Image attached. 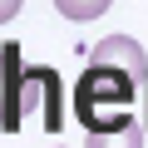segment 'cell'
<instances>
[{"mask_svg":"<svg viewBox=\"0 0 148 148\" xmlns=\"http://www.w3.org/2000/svg\"><path fill=\"white\" fill-rule=\"evenodd\" d=\"M20 104H25V119L40 114V123L49 133H59L64 123V104H59V74L45 69V64H25V89H20Z\"/></svg>","mask_w":148,"mask_h":148,"instance_id":"obj_2","label":"cell"},{"mask_svg":"<svg viewBox=\"0 0 148 148\" xmlns=\"http://www.w3.org/2000/svg\"><path fill=\"white\" fill-rule=\"evenodd\" d=\"M143 123L138 119H123V123H114V128H99V133H89V143L84 148H143Z\"/></svg>","mask_w":148,"mask_h":148,"instance_id":"obj_5","label":"cell"},{"mask_svg":"<svg viewBox=\"0 0 148 148\" xmlns=\"http://www.w3.org/2000/svg\"><path fill=\"white\" fill-rule=\"evenodd\" d=\"M143 84H133L123 69H109V64H89L74 84V119H79L89 133L99 128H114L123 119H133V104H138Z\"/></svg>","mask_w":148,"mask_h":148,"instance_id":"obj_1","label":"cell"},{"mask_svg":"<svg viewBox=\"0 0 148 148\" xmlns=\"http://www.w3.org/2000/svg\"><path fill=\"white\" fill-rule=\"evenodd\" d=\"M20 89H25V64H20V49L5 45L0 49V133H20L25 128Z\"/></svg>","mask_w":148,"mask_h":148,"instance_id":"obj_3","label":"cell"},{"mask_svg":"<svg viewBox=\"0 0 148 148\" xmlns=\"http://www.w3.org/2000/svg\"><path fill=\"white\" fill-rule=\"evenodd\" d=\"M143 99H148V84H143ZM143 128H148V123H143Z\"/></svg>","mask_w":148,"mask_h":148,"instance_id":"obj_8","label":"cell"},{"mask_svg":"<svg viewBox=\"0 0 148 148\" xmlns=\"http://www.w3.org/2000/svg\"><path fill=\"white\" fill-rule=\"evenodd\" d=\"M20 5H25V0H0V25L15 20V15H20Z\"/></svg>","mask_w":148,"mask_h":148,"instance_id":"obj_7","label":"cell"},{"mask_svg":"<svg viewBox=\"0 0 148 148\" xmlns=\"http://www.w3.org/2000/svg\"><path fill=\"white\" fill-rule=\"evenodd\" d=\"M94 64L123 69L133 84H148V54H143V45L128 40V35H109V40H99V45H94Z\"/></svg>","mask_w":148,"mask_h":148,"instance_id":"obj_4","label":"cell"},{"mask_svg":"<svg viewBox=\"0 0 148 148\" xmlns=\"http://www.w3.org/2000/svg\"><path fill=\"white\" fill-rule=\"evenodd\" d=\"M54 5H59V15H64V20H99L114 0H54Z\"/></svg>","mask_w":148,"mask_h":148,"instance_id":"obj_6","label":"cell"}]
</instances>
